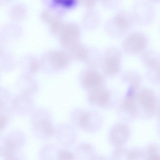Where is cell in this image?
Returning <instances> with one entry per match:
<instances>
[{"instance_id": "cell-1", "label": "cell", "mask_w": 160, "mask_h": 160, "mask_svg": "<svg viewBox=\"0 0 160 160\" xmlns=\"http://www.w3.org/2000/svg\"><path fill=\"white\" fill-rule=\"evenodd\" d=\"M73 124L82 130L88 133H94L100 130L104 122L103 117L98 112L78 108L71 114Z\"/></svg>"}, {"instance_id": "cell-2", "label": "cell", "mask_w": 160, "mask_h": 160, "mask_svg": "<svg viewBox=\"0 0 160 160\" xmlns=\"http://www.w3.org/2000/svg\"><path fill=\"white\" fill-rule=\"evenodd\" d=\"M87 100L92 106L107 109L113 108L118 102L117 98H113L110 91L102 87L90 91Z\"/></svg>"}, {"instance_id": "cell-3", "label": "cell", "mask_w": 160, "mask_h": 160, "mask_svg": "<svg viewBox=\"0 0 160 160\" xmlns=\"http://www.w3.org/2000/svg\"><path fill=\"white\" fill-rule=\"evenodd\" d=\"M120 57V53L116 49H110L107 52L103 65V71L105 75H112L118 72Z\"/></svg>"}, {"instance_id": "cell-4", "label": "cell", "mask_w": 160, "mask_h": 160, "mask_svg": "<svg viewBox=\"0 0 160 160\" xmlns=\"http://www.w3.org/2000/svg\"><path fill=\"white\" fill-rule=\"evenodd\" d=\"M61 44L64 48L68 49L78 43L80 37L78 28L73 25H68L63 27L60 32Z\"/></svg>"}, {"instance_id": "cell-5", "label": "cell", "mask_w": 160, "mask_h": 160, "mask_svg": "<svg viewBox=\"0 0 160 160\" xmlns=\"http://www.w3.org/2000/svg\"><path fill=\"white\" fill-rule=\"evenodd\" d=\"M129 135L128 127L124 124L119 123L111 128L109 134V139L115 147H122L127 141Z\"/></svg>"}, {"instance_id": "cell-6", "label": "cell", "mask_w": 160, "mask_h": 160, "mask_svg": "<svg viewBox=\"0 0 160 160\" xmlns=\"http://www.w3.org/2000/svg\"><path fill=\"white\" fill-rule=\"evenodd\" d=\"M102 77L98 72L93 70H89L84 74L82 79V83L83 87L90 91L102 87Z\"/></svg>"}, {"instance_id": "cell-7", "label": "cell", "mask_w": 160, "mask_h": 160, "mask_svg": "<svg viewBox=\"0 0 160 160\" xmlns=\"http://www.w3.org/2000/svg\"><path fill=\"white\" fill-rule=\"evenodd\" d=\"M145 41L144 37L138 33H134L128 36L123 44L124 48L131 52H138L144 47Z\"/></svg>"}, {"instance_id": "cell-8", "label": "cell", "mask_w": 160, "mask_h": 160, "mask_svg": "<svg viewBox=\"0 0 160 160\" xmlns=\"http://www.w3.org/2000/svg\"><path fill=\"white\" fill-rule=\"evenodd\" d=\"M70 58L68 52L62 50L52 52L49 57L50 63L52 68L56 70L62 69L66 67Z\"/></svg>"}, {"instance_id": "cell-9", "label": "cell", "mask_w": 160, "mask_h": 160, "mask_svg": "<svg viewBox=\"0 0 160 160\" xmlns=\"http://www.w3.org/2000/svg\"><path fill=\"white\" fill-rule=\"evenodd\" d=\"M76 153L79 159H94L98 158L95 148L87 142L79 144L76 148Z\"/></svg>"}, {"instance_id": "cell-10", "label": "cell", "mask_w": 160, "mask_h": 160, "mask_svg": "<svg viewBox=\"0 0 160 160\" xmlns=\"http://www.w3.org/2000/svg\"><path fill=\"white\" fill-rule=\"evenodd\" d=\"M68 52L70 58L75 60H82L86 59L88 56L87 49L78 43L68 49Z\"/></svg>"}, {"instance_id": "cell-11", "label": "cell", "mask_w": 160, "mask_h": 160, "mask_svg": "<svg viewBox=\"0 0 160 160\" xmlns=\"http://www.w3.org/2000/svg\"><path fill=\"white\" fill-rule=\"evenodd\" d=\"M35 128L47 137L52 136L54 133V128L48 120L41 119L35 124Z\"/></svg>"}, {"instance_id": "cell-12", "label": "cell", "mask_w": 160, "mask_h": 160, "mask_svg": "<svg viewBox=\"0 0 160 160\" xmlns=\"http://www.w3.org/2000/svg\"><path fill=\"white\" fill-rule=\"evenodd\" d=\"M57 158L59 160H73L76 157L72 152L69 151L62 150L58 152Z\"/></svg>"}, {"instance_id": "cell-13", "label": "cell", "mask_w": 160, "mask_h": 160, "mask_svg": "<svg viewBox=\"0 0 160 160\" xmlns=\"http://www.w3.org/2000/svg\"><path fill=\"white\" fill-rule=\"evenodd\" d=\"M115 148L112 153L111 157L114 159H122L125 155V151L122 147Z\"/></svg>"}, {"instance_id": "cell-14", "label": "cell", "mask_w": 160, "mask_h": 160, "mask_svg": "<svg viewBox=\"0 0 160 160\" xmlns=\"http://www.w3.org/2000/svg\"><path fill=\"white\" fill-rule=\"evenodd\" d=\"M6 117L4 115H1L0 116V129L1 130L4 127L5 125L7 123Z\"/></svg>"}, {"instance_id": "cell-15", "label": "cell", "mask_w": 160, "mask_h": 160, "mask_svg": "<svg viewBox=\"0 0 160 160\" xmlns=\"http://www.w3.org/2000/svg\"><path fill=\"white\" fill-rule=\"evenodd\" d=\"M32 71H35L38 67V64L36 62H33L32 63Z\"/></svg>"}, {"instance_id": "cell-16", "label": "cell", "mask_w": 160, "mask_h": 160, "mask_svg": "<svg viewBox=\"0 0 160 160\" xmlns=\"http://www.w3.org/2000/svg\"><path fill=\"white\" fill-rule=\"evenodd\" d=\"M152 1L155 2H158L160 1V0H150Z\"/></svg>"}]
</instances>
